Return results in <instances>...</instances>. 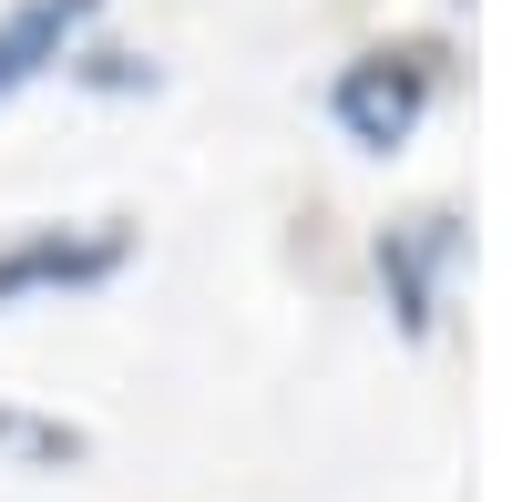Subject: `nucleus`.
I'll return each mask as SVG.
<instances>
[{"label": "nucleus", "instance_id": "obj_1", "mask_svg": "<svg viewBox=\"0 0 512 502\" xmlns=\"http://www.w3.org/2000/svg\"><path fill=\"white\" fill-rule=\"evenodd\" d=\"M123 267H134V226H11L0 236V308L21 298H82V287H113Z\"/></svg>", "mask_w": 512, "mask_h": 502}, {"label": "nucleus", "instance_id": "obj_2", "mask_svg": "<svg viewBox=\"0 0 512 502\" xmlns=\"http://www.w3.org/2000/svg\"><path fill=\"white\" fill-rule=\"evenodd\" d=\"M431 93H441L431 52H359V62H338V82H328V123L359 154H400L420 134V113H431Z\"/></svg>", "mask_w": 512, "mask_h": 502}, {"label": "nucleus", "instance_id": "obj_3", "mask_svg": "<svg viewBox=\"0 0 512 502\" xmlns=\"http://www.w3.org/2000/svg\"><path fill=\"white\" fill-rule=\"evenodd\" d=\"M461 216L451 205H420V216H400V226H379V287H390V318H400V339H431L441 328V287H451V267H461Z\"/></svg>", "mask_w": 512, "mask_h": 502}, {"label": "nucleus", "instance_id": "obj_4", "mask_svg": "<svg viewBox=\"0 0 512 502\" xmlns=\"http://www.w3.org/2000/svg\"><path fill=\"white\" fill-rule=\"evenodd\" d=\"M93 21H103V0H11V11H0V103H21L31 82H52L82 52Z\"/></svg>", "mask_w": 512, "mask_h": 502}, {"label": "nucleus", "instance_id": "obj_5", "mask_svg": "<svg viewBox=\"0 0 512 502\" xmlns=\"http://www.w3.org/2000/svg\"><path fill=\"white\" fill-rule=\"evenodd\" d=\"M82 441L72 421H52V410H21V400H0V462H31V472H72L82 462Z\"/></svg>", "mask_w": 512, "mask_h": 502}, {"label": "nucleus", "instance_id": "obj_6", "mask_svg": "<svg viewBox=\"0 0 512 502\" xmlns=\"http://www.w3.org/2000/svg\"><path fill=\"white\" fill-rule=\"evenodd\" d=\"M62 72L82 82V93H154V82H164V72H154V52H113V41H82Z\"/></svg>", "mask_w": 512, "mask_h": 502}]
</instances>
